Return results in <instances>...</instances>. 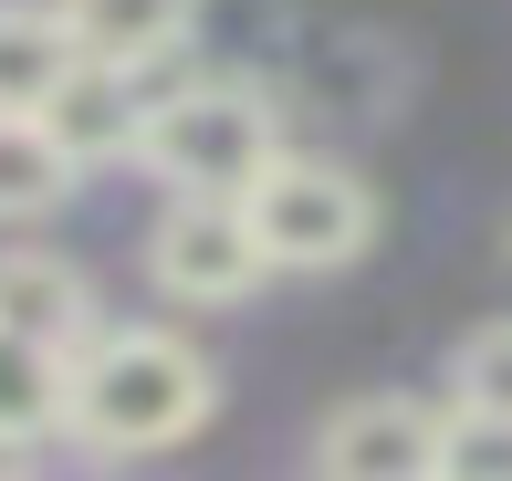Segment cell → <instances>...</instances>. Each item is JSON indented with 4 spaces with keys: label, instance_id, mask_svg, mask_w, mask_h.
I'll list each match as a JSON object with an SVG mask.
<instances>
[{
    "label": "cell",
    "instance_id": "11",
    "mask_svg": "<svg viewBox=\"0 0 512 481\" xmlns=\"http://www.w3.org/2000/svg\"><path fill=\"white\" fill-rule=\"evenodd\" d=\"M63 429V356L0 325V450H32Z\"/></svg>",
    "mask_w": 512,
    "mask_h": 481
},
{
    "label": "cell",
    "instance_id": "13",
    "mask_svg": "<svg viewBox=\"0 0 512 481\" xmlns=\"http://www.w3.org/2000/svg\"><path fill=\"white\" fill-rule=\"evenodd\" d=\"M460 408H502L512 419V325H481L471 346H460Z\"/></svg>",
    "mask_w": 512,
    "mask_h": 481
},
{
    "label": "cell",
    "instance_id": "6",
    "mask_svg": "<svg viewBox=\"0 0 512 481\" xmlns=\"http://www.w3.org/2000/svg\"><path fill=\"white\" fill-rule=\"evenodd\" d=\"M314 471H335V481H418V471H439V408L345 398L335 419L314 429Z\"/></svg>",
    "mask_w": 512,
    "mask_h": 481
},
{
    "label": "cell",
    "instance_id": "12",
    "mask_svg": "<svg viewBox=\"0 0 512 481\" xmlns=\"http://www.w3.org/2000/svg\"><path fill=\"white\" fill-rule=\"evenodd\" d=\"M439 471L450 481H512V419L502 408H450L439 419Z\"/></svg>",
    "mask_w": 512,
    "mask_h": 481
},
{
    "label": "cell",
    "instance_id": "5",
    "mask_svg": "<svg viewBox=\"0 0 512 481\" xmlns=\"http://www.w3.org/2000/svg\"><path fill=\"white\" fill-rule=\"evenodd\" d=\"M178 74H147V63H95L74 53V74L53 84V105H42V126L63 136V157L74 168H105V157H136V136H147V105L168 95Z\"/></svg>",
    "mask_w": 512,
    "mask_h": 481
},
{
    "label": "cell",
    "instance_id": "7",
    "mask_svg": "<svg viewBox=\"0 0 512 481\" xmlns=\"http://www.w3.org/2000/svg\"><path fill=\"white\" fill-rule=\"evenodd\" d=\"M0 325L53 346V356H74L84 335H95V293H84V272L53 262V251H0Z\"/></svg>",
    "mask_w": 512,
    "mask_h": 481
},
{
    "label": "cell",
    "instance_id": "2",
    "mask_svg": "<svg viewBox=\"0 0 512 481\" xmlns=\"http://www.w3.org/2000/svg\"><path fill=\"white\" fill-rule=\"evenodd\" d=\"M136 157H147L178 199H241L251 178L283 157V126H272L262 84H168V95L147 105Z\"/></svg>",
    "mask_w": 512,
    "mask_h": 481
},
{
    "label": "cell",
    "instance_id": "3",
    "mask_svg": "<svg viewBox=\"0 0 512 481\" xmlns=\"http://www.w3.org/2000/svg\"><path fill=\"white\" fill-rule=\"evenodd\" d=\"M241 220L262 241L272 272H335L377 241V199L366 178H345L335 157H272L262 178L241 189Z\"/></svg>",
    "mask_w": 512,
    "mask_h": 481
},
{
    "label": "cell",
    "instance_id": "9",
    "mask_svg": "<svg viewBox=\"0 0 512 481\" xmlns=\"http://www.w3.org/2000/svg\"><path fill=\"white\" fill-rule=\"evenodd\" d=\"M63 74H74V32H63V11H21V0H0V116H42Z\"/></svg>",
    "mask_w": 512,
    "mask_h": 481
},
{
    "label": "cell",
    "instance_id": "4",
    "mask_svg": "<svg viewBox=\"0 0 512 481\" xmlns=\"http://www.w3.org/2000/svg\"><path fill=\"white\" fill-rule=\"evenodd\" d=\"M147 272H157L168 304H241L272 262H262V241H251L241 199H178L147 231Z\"/></svg>",
    "mask_w": 512,
    "mask_h": 481
},
{
    "label": "cell",
    "instance_id": "10",
    "mask_svg": "<svg viewBox=\"0 0 512 481\" xmlns=\"http://www.w3.org/2000/svg\"><path fill=\"white\" fill-rule=\"evenodd\" d=\"M74 157H63V136L42 116H0V220H42L74 199Z\"/></svg>",
    "mask_w": 512,
    "mask_h": 481
},
{
    "label": "cell",
    "instance_id": "8",
    "mask_svg": "<svg viewBox=\"0 0 512 481\" xmlns=\"http://www.w3.org/2000/svg\"><path fill=\"white\" fill-rule=\"evenodd\" d=\"M53 11L95 63H178V42L199 32V0H53Z\"/></svg>",
    "mask_w": 512,
    "mask_h": 481
},
{
    "label": "cell",
    "instance_id": "1",
    "mask_svg": "<svg viewBox=\"0 0 512 481\" xmlns=\"http://www.w3.org/2000/svg\"><path fill=\"white\" fill-rule=\"evenodd\" d=\"M220 398V377L199 366V346L157 325H126V335H84L63 356V429L84 450H168L189 440Z\"/></svg>",
    "mask_w": 512,
    "mask_h": 481
}]
</instances>
